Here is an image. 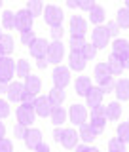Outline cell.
Instances as JSON below:
<instances>
[{
  "instance_id": "10",
  "label": "cell",
  "mask_w": 129,
  "mask_h": 152,
  "mask_svg": "<svg viewBox=\"0 0 129 152\" xmlns=\"http://www.w3.org/2000/svg\"><path fill=\"white\" fill-rule=\"evenodd\" d=\"M78 141H80V133L72 129V127H69V129L63 131V139H61V145L65 146L66 150H72L78 146Z\"/></svg>"
},
{
  "instance_id": "30",
  "label": "cell",
  "mask_w": 129,
  "mask_h": 152,
  "mask_svg": "<svg viewBox=\"0 0 129 152\" xmlns=\"http://www.w3.org/2000/svg\"><path fill=\"white\" fill-rule=\"evenodd\" d=\"M15 74L21 76V78H27L31 74V65H28L27 59H19L17 65H15Z\"/></svg>"
},
{
  "instance_id": "40",
  "label": "cell",
  "mask_w": 129,
  "mask_h": 152,
  "mask_svg": "<svg viewBox=\"0 0 129 152\" xmlns=\"http://www.w3.org/2000/svg\"><path fill=\"white\" fill-rule=\"evenodd\" d=\"M36 95H32V93H28V91H25L23 93V99H21V104H27V107H34L36 104Z\"/></svg>"
},
{
  "instance_id": "33",
  "label": "cell",
  "mask_w": 129,
  "mask_h": 152,
  "mask_svg": "<svg viewBox=\"0 0 129 152\" xmlns=\"http://www.w3.org/2000/svg\"><path fill=\"white\" fill-rule=\"evenodd\" d=\"M85 44L87 42L84 36H70V51H82Z\"/></svg>"
},
{
  "instance_id": "43",
  "label": "cell",
  "mask_w": 129,
  "mask_h": 152,
  "mask_svg": "<svg viewBox=\"0 0 129 152\" xmlns=\"http://www.w3.org/2000/svg\"><path fill=\"white\" fill-rule=\"evenodd\" d=\"M97 6L93 0H78V8L80 10H85V12H91V10Z\"/></svg>"
},
{
  "instance_id": "6",
  "label": "cell",
  "mask_w": 129,
  "mask_h": 152,
  "mask_svg": "<svg viewBox=\"0 0 129 152\" xmlns=\"http://www.w3.org/2000/svg\"><path fill=\"white\" fill-rule=\"evenodd\" d=\"M36 120V110L34 107H27V104H21L17 107V124H23V126H31Z\"/></svg>"
},
{
  "instance_id": "39",
  "label": "cell",
  "mask_w": 129,
  "mask_h": 152,
  "mask_svg": "<svg viewBox=\"0 0 129 152\" xmlns=\"http://www.w3.org/2000/svg\"><path fill=\"white\" fill-rule=\"evenodd\" d=\"M99 88L103 89V93H110V91L116 89V80H114V78H108V80H104V82L99 84Z\"/></svg>"
},
{
  "instance_id": "19",
  "label": "cell",
  "mask_w": 129,
  "mask_h": 152,
  "mask_svg": "<svg viewBox=\"0 0 129 152\" xmlns=\"http://www.w3.org/2000/svg\"><path fill=\"white\" fill-rule=\"evenodd\" d=\"M106 65H108V69H110L112 76H120V74L123 72V70H125V66H123V61H122L118 55H114V53H110V55H108V59H106Z\"/></svg>"
},
{
  "instance_id": "58",
  "label": "cell",
  "mask_w": 129,
  "mask_h": 152,
  "mask_svg": "<svg viewBox=\"0 0 129 152\" xmlns=\"http://www.w3.org/2000/svg\"><path fill=\"white\" fill-rule=\"evenodd\" d=\"M2 34H4V32H2V31H0V38H2Z\"/></svg>"
},
{
  "instance_id": "29",
  "label": "cell",
  "mask_w": 129,
  "mask_h": 152,
  "mask_svg": "<svg viewBox=\"0 0 129 152\" xmlns=\"http://www.w3.org/2000/svg\"><path fill=\"white\" fill-rule=\"evenodd\" d=\"M116 23H118V27H120V28H127V27H129V10H127V8L118 10V13H116Z\"/></svg>"
},
{
  "instance_id": "26",
  "label": "cell",
  "mask_w": 129,
  "mask_h": 152,
  "mask_svg": "<svg viewBox=\"0 0 129 152\" xmlns=\"http://www.w3.org/2000/svg\"><path fill=\"white\" fill-rule=\"evenodd\" d=\"M47 99H50V103L53 104V107H61L65 101V89L61 88H53L50 91V95H47Z\"/></svg>"
},
{
  "instance_id": "22",
  "label": "cell",
  "mask_w": 129,
  "mask_h": 152,
  "mask_svg": "<svg viewBox=\"0 0 129 152\" xmlns=\"http://www.w3.org/2000/svg\"><path fill=\"white\" fill-rule=\"evenodd\" d=\"M93 74H95V78H97L99 84L104 82V80H108V78H112V72H110V69H108L106 61H104V63H97V65H95Z\"/></svg>"
},
{
  "instance_id": "28",
  "label": "cell",
  "mask_w": 129,
  "mask_h": 152,
  "mask_svg": "<svg viewBox=\"0 0 129 152\" xmlns=\"http://www.w3.org/2000/svg\"><path fill=\"white\" fill-rule=\"evenodd\" d=\"M0 50H2L4 55H9L13 51V38L9 34H2V38H0Z\"/></svg>"
},
{
  "instance_id": "25",
  "label": "cell",
  "mask_w": 129,
  "mask_h": 152,
  "mask_svg": "<svg viewBox=\"0 0 129 152\" xmlns=\"http://www.w3.org/2000/svg\"><path fill=\"white\" fill-rule=\"evenodd\" d=\"M122 116V104L118 101H112L106 104V118L108 120H120Z\"/></svg>"
},
{
  "instance_id": "38",
  "label": "cell",
  "mask_w": 129,
  "mask_h": 152,
  "mask_svg": "<svg viewBox=\"0 0 129 152\" xmlns=\"http://www.w3.org/2000/svg\"><path fill=\"white\" fill-rule=\"evenodd\" d=\"M34 40H36V34H34V31H25V32H21V42H23V46H28L31 48L32 44H34Z\"/></svg>"
},
{
  "instance_id": "56",
  "label": "cell",
  "mask_w": 129,
  "mask_h": 152,
  "mask_svg": "<svg viewBox=\"0 0 129 152\" xmlns=\"http://www.w3.org/2000/svg\"><path fill=\"white\" fill-rule=\"evenodd\" d=\"M125 8H127V10H129V0H125Z\"/></svg>"
},
{
  "instance_id": "35",
  "label": "cell",
  "mask_w": 129,
  "mask_h": 152,
  "mask_svg": "<svg viewBox=\"0 0 129 152\" xmlns=\"http://www.w3.org/2000/svg\"><path fill=\"white\" fill-rule=\"evenodd\" d=\"M108 152H127L125 142L120 141L118 137H114V139H110V142H108Z\"/></svg>"
},
{
  "instance_id": "59",
  "label": "cell",
  "mask_w": 129,
  "mask_h": 152,
  "mask_svg": "<svg viewBox=\"0 0 129 152\" xmlns=\"http://www.w3.org/2000/svg\"><path fill=\"white\" fill-rule=\"evenodd\" d=\"M0 8H2V0H0Z\"/></svg>"
},
{
  "instance_id": "23",
  "label": "cell",
  "mask_w": 129,
  "mask_h": 152,
  "mask_svg": "<svg viewBox=\"0 0 129 152\" xmlns=\"http://www.w3.org/2000/svg\"><path fill=\"white\" fill-rule=\"evenodd\" d=\"M78 133H80V139H82L85 145H89V142H93L95 139H97V133L93 131V127L89 126V124H82Z\"/></svg>"
},
{
  "instance_id": "17",
  "label": "cell",
  "mask_w": 129,
  "mask_h": 152,
  "mask_svg": "<svg viewBox=\"0 0 129 152\" xmlns=\"http://www.w3.org/2000/svg\"><path fill=\"white\" fill-rule=\"evenodd\" d=\"M91 88H93V84H91V78H89V76H78V78H76L74 89H76V93H78V95L85 97Z\"/></svg>"
},
{
  "instance_id": "1",
  "label": "cell",
  "mask_w": 129,
  "mask_h": 152,
  "mask_svg": "<svg viewBox=\"0 0 129 152\" xmlns=\"http://www.w3.org/2000/svg\"><path fill=\"white\" fill-rule=\"evenodd\" d=\"M63 17H65V13H63V10H61L59 6H53V4H51V6H46V10H44V21L51 28H53V27H61Z\"/></svg>"
},
{
  "instance_id": "3",
  "label": "cell",
  "mask_w": 129,
  "mask_h": 152,
  "mask_svg": "<svg viewBox=\"0 0 129 152\" xmlns=\"http://www.w3.org/2000/svg\"><path fill=\"white\" fill-rule=\"evenodd\" d=\"M51 78H53V88L65 89L66 86L70 84V69H69V66H61V65L55 66Z\"/></svg>"
},
{
  "instance_id": "34",
  "label": "cell",
  "mask_w": 129,
  "mask_h": 152,
  "mask_svg": "<svg viewBox=\"0 0 129 152\" xmlns=\"http://www.w3.org/2000/svg\"><path fill=\"white\" fill-rule=\"evenodd\" d=\"M89 126L93 127V131L97 133V135H101V133L104 131V127H106V118H91Z\"/></svg>"
},
{
  "instance_id": "49",
  "label": "cell",
  "mask_w": 129,
  "mask_h": 152,
  "mask_svg": "<svg viewBox=\"0 0 129 152\" xmlns=\"http://www.w3.org/2000/svg\"><path fill=\"white\" fill-rule=\"evenodd\" d=\"M63 131L65 129H61V127H55V129H53V139L61 142V139H63Z\"/></svg>"
},
{
  "instance_id": "45",
  "label": "cell",
  "mask_w": 129,
  "mask_h": 152,
  "mask_svg": "<svg viewBox=\"0 0 129 152\" xmlns=\"http://www.w3.org/2000/svg\"><path fill=\"white\" fill-rule=\"evenodd\" d=\"M0 152H13V145L9 139H0Z\"/></svg>"
},
{
  "instance_id": "50",
  "label": "cell",
  "mask_w": 129,
  "mask_h": 152,
  "mask_svg": "<svg viewBox=\"0 0 129 152\" xmlns=\"http://www.w3.org/2000/svg\"><path fill=\"white\" fill-rule=\"evenodd\" d=\"M47 65H50V61H47V59H40V61H36V66H38V69H42V70H44Z\"/></svg>"
},
{
  "instance_id": "9",
  "label": "cell",
  "mask_w": 129,
  "mask_h": 152,
  "mask_svg": "<svg viewBox=\"0 0 129 152\" xmlns=\"http://www.w3.org/2000/svg\"><path fill=\"white\" fill-rule=\"evenodd\" d=\"M69 116H70V122H72V126H82L85 124V118H87V110H85L84 104H72L69 110Z\"/></svg>"
},
{
  "instance_id": "32",
  "label": "cell",
  "mask_w": 129,
  "mask_h": 152,
  "mask_svg": "<svg viewBox=\"0 0 129 152\" xmlns=\"http://www.w3.org/2000/svg\"><path fill=\"white\" fill-rule=\"evenodd\" d=\"M27 10L32 13V17H36V15H42V10H46V8L40 0H31V2L27 4Z\"/></svg>"
},
{
  "instance_id": "21",
  "label": "cell",
  "mask_w": 129,
  "mask_h": 152,
  "mask_svg": "<svg viewBox=\"0 0 129 152\" xmlns=\"http://www.w3.org/2000/svg\"><path fill=\"white\" fill-rule=\"evenodd\" d=\"M114 93L118 95V101H129V80H127V78L118 80Z\"/></svg>"
},
{
  "instance_id": "53",
  "label": "cell",
  "mask_w": 129,
  "mask_h": 152,
  "mask_svg": "<svg viewBox=\"0 0 129 152\" xmlns=\"http://www.w3.org/2000/svg\"><path fill=\"white\" fill-rule=\"evenodd\" d=\"M8 89H9V84L0 82V93H8Z\"/></svg>"
},
{
  "instance_id": "36",
  "label": "cell",
  "mask_w": 129,
  "mask_h": 152,
  "mask_svg": "<svg viewBox=\"0 0 129 152\" xmlns=\"http://www.w3.org/2000/svg\"><path fill=\"white\" fill-rule=\"evenodd\" d=\"M118 139L123 141L125 145L129 142V124H127V122H123V124H120V126H118Z\"/></svg>"
},
{
  "instance_id": "47",
  "label": "cell",
  "mask_w": 129,
  "mask_h": 152,
  "mask_svg": "<svg viewBox=\"0 0 129 152\" xmlns=\"http://www.w3.org/2000/svg\"><path fill=\"white\" fill-rule=\"evenodd\" d=\"M118 28H120V27H118V23H116V21H110V23L106 25V31H108V34H110V38H112V36H114V38H118V32H120Z\"/></svg>"
},
{
  "instance_id": "2",
  "label": "cell",
  "mask_w": 129,
  "mask_h": 152,
  "mask_svg": "<svg viewBox=\"0 0 129 152\" xmlns=\"http://www.w3.org/2000/svg\"><path fill=\"white\" fill-rule=\"evenodd\" d=\"M15 61H12V57H2L0 59V82L12 84V76L15 74Z\"/></svg>"
},
{
  "instance_id": "14",
  "label": "cell",
  "mask_w": 129,
  "mask_h": 152,
  "mask_svg": "<svg viewBox=\"0 0 129 152\" xmlns=\"http://www.w3.org/2000/svg\"><path fill=\"white\" fill-rule=\"evenodd\" d=\"M23 93H25V84H23V82H12L6 95H8V101L17 103V101L23 99Z\"/></svg>"
},
{
  "instance_id": "12",
  "label": "cell",
  "mask_w": 129,
  "mask_h": 152,
  "mask_svg": "<svg viewBox=\"0 0 129 152\" xmlns=\"http://www.w3.org/2000/svg\"><path fill=\"white\" fill-rule=\"evenodd\" d=\"M103 89L99 88V86H93L91 89L87 91V95H85V101H87V107L89 108H95V107H101L103 104Z\"/></svg>"
},
{
  "instance_id": "52",
  "label": "cell",
  "mask_w": 129,
  "mask_h": 152,
  "mask_svg": "<svg viewBox=\"0 0 129 152\" xmlns=\"http://www.w3.org/2000/svg\"><path fill=\"white\" fill-rule=\"evenodd\" d=\"M36 152H50V146H47L46 142H42V145L36 148Z\"/></svg>"
},
{
  "instance_id": "37",
  "label": "cell",
  "mask_w": 129,
  "mask_h": 152,
  "mask_svg": "<svg viewBox=\"0 0 129 152\" xmlns=\"http://www.w3.org/2000/svg\"><path fill=\"white\" fill-rule=\"evenodd\" d=\"M80 53L84 55V59H85V61H91V59H95V55H97V48H95L93 44H85V46H84V50L80 51Z\"/></svg>"
},
{
  "instance_id": "20",
  "label": "cell",
  "mask_w": 129,
  "mask_h": 152,
  "mask_svg": "<svg viewBox=\"0 0 129 152\" xmlns=\"http://www.w3.org/2000/svg\"><path fill=\"white\" fill-rule=\"evenodd\" d=\"M42 89V80L40 76H34V74H28L25 78V91L32 93V95H38V91Z\"/></svg>"
},
{
  "instance_id": "41",
  "label": "cell",
  "mask_w": 129,
  "mask_h": 152,
  "mask_svg": "<svg viewBox=\"0 0 129 152\" xmlns=\"http://www.w3.org/2000/svg\"><path fill=\"white\" fill-rule=\"evenodd\" d=\"M27 126H23V124H15L13 126V135L15 137H21V139H25V135H27Z\"/></svg>"
},
{
  "instance_id": "54",
  "label": "cell",
  "mask_w": 129,
  "mask_h": 152,
  "mask_svg": "<svg viewBox=\"0 0 129 152\" xmlns=\"http://www.w3.org/2000/svg\"><path fill=\"white\" fill-rule=\"evenodd\" d=\"M4 137H6V126L0 122V139H4Z\"/></svg>"
},
{
  "instance_id": "60",
  "label": "cell",
  "mask_w": 129,
  "mask_h": 152,
  "mask_svg": "<svg viewBox=\"0 0 129 152\" xmlns=\"http://www.w3.org/2000/svg\"><path fill=\"white\" fill-rule=\"evenodd\" d=\"M127 124H129V122H127Z\"/></svg>"
},
{
  "instance_id": "31",
  "label": "cell",
  "mask_w": 129,
  "mask_h": 152,
  "mask_svg": "<svg viewBox=\"0 0 129 152\" xmlns=\"http://www.w3.org/2000/svg\"><path fill=\"white\" fill-rule=\"evenodd\" d=\"M2 27L8 28V31H12V28H15V13L6 10V12L2 13Z\"/></svg>"
},
{
  "instance_id": "51",
  "label": "cell",
  "mask_w": 129,
  "mask_h": 152,
  "mask_svg": "<svg viewBox=\"0 0 129 152\" xmlns=\"http://www.w3.org/2000/svg\"><path fill=\"white\" fill-rule=\"evenodd\" d=\"M66 6H69L70 10H76L78 8V0H66Z\"/></svg>"
},
{
  "instance_id": "44",
  "label": "cell",
  "mask_w": 129,
  "mask_h": 152,
  "mask_svg": "<svg viewBox=\"0 0 129 152\" xmlns=\"http://www.w3.org/2000/svg\"><path fill=\"white\" fill-rule=\"evenodd\" d=\"M9 116V103L4 101V99H0V120L2 118H8Z\"/></svg>"
},
{
  "instance_id": "18",
  "label": "cell",
  "mask_w": 129,
  "mask_h": 152,
  "mask_svg": "<svg viewBox=\"0 0 129 152\" xmlns=\"http://www.w3.org/2000/svg\"><path fill=\"white\" fill-rule=\"evenodd\" d=\"M85 63L87 61L84 59V55L80 53V51H70V55H69V69H72V70H84L85 69Z\"/></svg>"
},
{
  "instance_id": "48",
  "label": "cell",
  "mask_w": 129,
  "mask_h": 152,
  "mask_svg": "<svg viewBox=\"0 0 129 152\" xmlns=\"http://www.w3.org/2000/svg\"><path fill=\"white\" fill-rule=\"evenodd\" d=\"M76 152H99L95 146H87V145H78L76 146Z\"/></svg>"
},
{
  "instance_id": "55",
  "label": "cell",
  "mask_w": 129,
  "mask_h": 152,
  "mask_svg": "<svg viewBox=\"0 0 129 152\" xmlns=\"http://www.w3.org/2000/svg\"><path fill=\"white\" fill-rule=\"evenodd\" d=\"M123 66H125V69H129V55L123 59Z\"/></svg>"
},
{
  "instance_id": "7",
  "label": "cell",
  "mask_w": 129,
  "mask_h": 152,
  "mask_svg": "<svg viewBox=\"0 0 129 152\" xmlns=\"http://www.w3.org/2000/svg\"><path fill=\"white\" fill-rule=\"evenodd\" d=\"M63 57H65V46H63V42H55L53 40L50 44V50H47V61L59 66V63L63 61Z\"/></svg>"
},
{
  "instance_id": "27",
  "label": "cell",
  "mask_w": 129,
  "mask_h": 152,
  "mask_svg": "<svg viewBox=\"0 0 129 152\" xmlns=\"http://www.w3.org/2000/svg\"><path fill=\"white\" fill-rule=\"evenodd\" d=\"M50 118H51V122H53L55 126H61V124H65V120H66V110L63 107H53Z\"/></svg>"
},
{
  "instance_id": "15",
  "label": "cell",
  "mask_w": 129,
  "mask_h": 152,
  "mask_svg": "<svg viewBox=\"0 0 129 152\" xmlns=\"http://www.w3.org/2000/svg\"><path fill=\"white\" fill-rule=\"evenodd\" d=\"M25 142H27V148H31V150H36L38 146L42 145V131L40 129H28L27 131V135H25Z\"/></svg>"
},
{
  "instance_id": "16",
  "label": "cell",
  "mask_w": 129,
  "mask_h": 152,
  "mask_svg": "<svg viewBox=\"0 0 129 152\" xmlns=\"http://www.w3.org/2000/svg\"><path fill=\"white\" fill-rule=\"evenodd\" d=\"M112 50H114L112 53L118 55L123 61L129 55V42L125 40V38H116V40H114V44H112Z\"/></svg>"
},
{
  "instance_id": "24",
  "label": "cell",
  "mask_w": 129,
  "mask_h": 152,
  "mask_svg": "<svg viewBox=\"0 0 129 152\" xmlns=\"http://www.w3.org/2000/svg\"><path fill=\"white\" fill-rule=\"evenodd\" d=\"M104 17H106V12H104L103 6H95L91 12H89V21L95 23L97 27H101V23L104 21Z\"/></svg>"
},
{
  "instance_id": "42",
  "label": "cell",
  "mask_w": 129,
  "mask_h": 152,
  "mask_svg": "<svg viewBox=\"0 0 129 152\" xmlns=\"http://www.w3.org/2000/svg\"><path fill=\"white\" fill-rule=\"evenodd\" d=\"M91 118H106V107H95L91 108Z\"/></svg>"
},
{
  "instance_id": "4",
  "label": "cell",
  "mask_w": 129,
  "mask_h": 152,
  "mask_svg": "<svg viewBox=\"0 0 129 152\" xmlns=\"http://www.w3.org/2000/svg\"><path fill=\"white\" fill-rule=\"evenodd\" d=\"M108 42H110V34H108L106 27H95L91 31V44L97 48V50L106 48Z\"/></svg>"
},
{
  "instance_id": "13",
  "label": "cell",
  "mask_w": 129,
  "mask_h": 152,
  "mask_svg": "<svg viewBox=\"0 0 129 152\" xmlns=\"http://www.w3.org/2000/svg\"><path fill=\"white\" fill-rule=\"evenodd\" d=\"M85 31H87L85 19L80 15H72V19H70V36H84Z\"/></svg>"
},
{
  "instance_id": "57",
  "label": "cell",
  "mask_w": 129,
  "mask_h": 152,
  "mask_svg": "<svg viewBox=\"0 0 129 152\" xmlns=\"http://www.w3.org/2000/svg\"><path fill=\"white\" fill-rule=\"evenodd\" d=\"M2 57H6V55H4V53H2V50H0V59H2Z\"/></svg>"
},
{
  "instance_id": "46",
  "label": "cell",
  "mask_w": 129,
  "mask_h": 152,
  "mask_svg": "<svg viewBox=\"0 0 129 152\" xmlns=\"http://www.w3.org/2000/svg\"><path fill=\"white\" fill-rule=\"evenodd\" d=\"M50 32H51V36H53L55 42H61V38H63V34H65V28L63 27H53Z\"/></svg>"
},
{
  "instance_id": "8",
  "label": "cell",
  "mask_w": 129,
  "mask_h": 152,
  "mask_svg": "<svg viewBox=\"0 0 129 152\" xmlns=\"http://www.w3.org/2000/svg\"><path fill=\"white\" fill-rule=\"evenodd\" d=\"M31 55L34 57V59H47V50H50V42L44 40V38H36L34 40V44H32L31 48Z\"/></svg>"
},
{
  "instance_id": "11",
  "label": "cell",
  "mask_w": 129,
  "mask_h": 152,
  "mask_svg": "<svg viewBox=\"0 0 129 152\" xmlns=\"http://www.w3.org/2000/svg\"><path fill=\"white\" fill-rule=\"evenodd\" d=\"M34 110H36V116L40 118H46V116H51V110H53V104L50 103L47 97H38L36 99V104H34Z\"/></svg>"
},
{
  "instance_id": "5",
  "label": "cell",
  "mask_w": 129,
  "mask_h": 152,
  "mask_svg": "<svg viewBox=\"0 0 129 152\" xmlns=\"http://www.w3.org/2000/svg\"><path fill=\"white\" fill-rule=\"evenodd\" d=\"M32 13L28 10H19L15 12V28L19 32H25V31H31L32 28Z\"/></svg>"
}]
</instances>
